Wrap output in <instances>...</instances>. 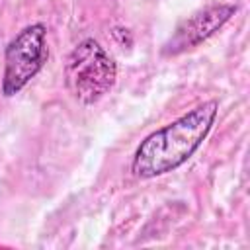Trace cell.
Wrapping results in <instances>:
<instances>
[{"label":"cell","instance_id":"3","mask_svg":"<svg viewBox=\"0 0 250 250\" xmlns=\"http://www.w3.org/2000/svg\"><path fill=\"white\" fill-rule=\"evenodd\" d=\"M45 35L47 27L43 23H31L8 43L2 76V94L6 98L16 96L47 62L49 49Z\"/></svg>","mask_w":250,"mask_h":250},{"label":"cell","instance_id":"1","mask_svg":"<svg viewBox=\"0 0 250 250\" xmlns=\"http://www.w3.org/2000/svg\"><path fill=\"white\" fill-rule=\"evenodd\" d=\"M217 111V100H209L184 113L176 121L150 133L137 146L131 162V172L137 178L150 180L180 168L207 139Z\"/></svg>","mask_w":250,"mask_h":250},{"label":"cell","instance_id":"2","mask_svg":"<svg viewBox=\"0 0 250 250\" xmlns=\"http://www.w3.org/2000/svg\"><path fill=\"white\" fill-rule=\"evenodd\" d=\"M64 78L72 96L90 105L113 88L117 80V64L96 39L88 37L68 55Z\"/></svg>","mask_w":250,"mask_h":250},{"label":"cell","instance_id":"4","mask_svg":"<svg viewBox=\"0 0 250 250\" xmlns=\"http://www.w3.org/2000/svg\"><path fill=\"white\" fill-rule=\"evenodd\" d=\"M236 12L234 4H213L197 14H193L191 18L184 20L176 31L172 33V37L164 43L162 47V55H180L188 49L197 47L199 43L207 41L213 33H217Z\"/></svg>","mask_w":250,"mask_h":250}]
</instances>
